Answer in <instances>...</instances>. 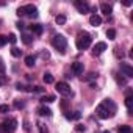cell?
Listing matches in <instances>:
<instances>
[{"label":"cell","mask_w":133,"mask_h":133,"mask_svg":"<svg viewBox=\"0 0 133 133\" xmlns=\"http://www.w3.org/2000/svg\"><path fill=\"white\" fill-rule=\"evenodd\" d=\"M103 133H111V131H103Z\"/></svg>","instance_id":"obj_40"},{"label":"cell","mask_w":133,"mask_h":133,"mask_svg":"<svg viewBox=\"0 0 133 133\" xmlns=\"http://www.w3.org/2000/svg\"><path fill=\"white\" fill-rule=\"evenodd\" d=\"M116 83L119 86H127V78L122 77V74H116Z\"/></svg>","instance_id":"obj_19"},{"label":"cell","mask_w":133,"mask_h":133,"mask_svg":"<svg viewBox=\"0 0 133 133\" xmlns=\"http://www.w3.org/2000/svg\"><path fill=\"white\" fill-rule=\"evenodd\" d=\"M55 22H56L58 25H64V24H66V16H63V14H58V16L55 17Z\"/></svg>","instance_id":"obj_21"},{"label":"cell","mask_w":133,"mask_h":133,"mask_svg":"<svg viewBox=\"0 0 133 133\" xmlns=\"http://www.w3.org/2000/svg\"><path fill=\"white\" fill-rule=\"evenodd\" d=\"M24 107H25V102H24V100H14V108L22 110Z\"/></svg>","instance_id":"obj_27"},{"label":"cell","mask_w":133,"mask_h":133,"mask_svg":"<svg viewBox=\"0 0 133 133\" xmlns=\"http://www.w3.org/2000/svg\"><path fill=\"white\" fill-rule=\"evenodd\" d=\"M42 80H44V83H45V85H52V83L55 82V78H53V75H52L50 72H45V74H44V77H42Z\"/></svg>","instance_id":"obj_18"},{"label":"cell","mask_w":133,"mask_h":133,"mask_svg":"<svg viewBox=\"0 0 133 133\" xmlns=\"http://www.w3.org/2000/svg\"><path fill=\"white\" fill-rule=\"evenodd\" d=\"M6 38H8V42H10V44H16V41H17V38H16L14 33H10Z\"/></svg>","instance_id":"obj_28"},{"label":"cell","mask_w":133,"mask_h":133,"mask_svg":"<svg viewBox=\"0 0 133 133\" xmlns=\"http://www.w3.org/2000/svg\"><path fill=\"white\" fill-rule=\"evenodd\" d=\"M125 107L128 110V114H133V96H125Z\"/></svg>","instance_id":"obj_15"},{"label":"cell","mask_w":133,"mask_h":133,"mask_svg":"<svg viewBox=\"0 0 133 133\" xmlns=\"http://www.w3.org/2000/svg\"><path fill=\"white\" fill-rule=\"evenodd\" d=\"M5 74V63H3V59L0 58V75H3Z\"/></svg>","instance_id":"obj_32"},{"label":"cell","mask_w":133,"mask_h":133,"mask_svg":"<svg viewBox=\"0 0 133 133\" xmlns=\"http://www.w3.org/2000/svg\"><path fill=\"white\" fill-rule=\"evenodd\" d=\"M38 114H39V116L50 117V116H52V110L47 108V107H39V108H38Z\"/></svg>","instance_id":"obj_16"},{"label":"cell","mask_w":133,"mask_h":133,"mask_svg":"<svg viewBox=\"0 0 133 133\" xmlns=\"http://www.w3.org/2000/svg\"><path fill=\"white\" fill-rule=\"evenodd\" d=\"M121 72H122V75H125V78L133 77V68L127 63H121Z\"/></svg>","instance_id":"obj_8"},{"label":"cell","mask_w":133,"mask_h":133,"mask_svg":"<svg viewBox=\"0 0 133 133\" xmlns=\"http://www.w3.org/2000/svg\"><path fill=\"white\" fill-rule=\"evenodd\" d=\"M16 128H17V121L14 117L0 124V133H14Z\"/></svg>","instance_id":"obj_5"},{"label":"cell","mask_w":133,"mask_h":133,"mask_svg":"<svg viewBox=\"0 0 133 133\" xmlns=\"http://www.w3.org/2000/svg\"><path fill=\"white\" fill-rule=\"evenodd\" d=\"M89 24H91L92 27H99V25L102 24V17H100L99 14H92V16L89 17Z\"/></svg>","instance_id":"obj_14"},{"label":"cell","mask_w":133,"mask_h":133,"mask_svg":"<svg viewBox=\"0 0 133 133\" xmlns=\"http://www.w3.org/2000/svg\"><path fill=\"white\" fill-rule=\"evenodd\" d=\"M55 89H56L58 94H61V96H72L71 86L66 83V82H58V83L55 85Z\"/></svg>","instance_id":"obj_6"},{"label":"cell","mask_w":133,"mask_h":133,"mask_svg":"<svg viewBox=\"0 0 133 133\" xmlns=\"http://www.w3.org/2000/svg\"><path fill=\"white\" fill-rule=\"evenodd\" d=\"M31 41H33V38H31L30 35H22V42H24V44L28 45V44H31Z\"/></svg>","instance_id":"obj_25"},{"label":"cell","mask_w":133,"mask_h":133,"mask_svg":"<svg viewBox=\"0 0 133 133\" xmlns=\"http://www.w3.org/2000/svg\"><path fill=\"white\" fill-rule=\"evenodd\" d=\"M64 117L68 119V121H77V119L82 117V113H80V111H74V113L68 111V113H64Z\"/></svg>","instance_id":"obj_11"},{"label":"cell","mask_w":133,"mask_h":133,"mask_svg":"<svg viewBox=\"0 0 133 133\" xmlns=\"http://www.w3.org/2000/svg\"><path fill=\"white\" fill-rule=\"evenodd\" d=\"M41 102L42 103H52V102H55V96H44V97H41Z\"/></svg>","instance_id":"obj_23"},{"label":"cell","mask_w":133,"mask_h":133,"mask_svg":"<svg viewBox=\"0 0 133 133\" xmlns=\"http://www.w3.org/2000/svg\"><path fill=\"white\" fill-rule=\"evenodd\" d=\"M117 133H131V127L130 125H121V127H117Z\"/></svg>","instance_id":"obj_20"},{"label":"cell","mask_w":133,"mask_h":133,"mask_svg":"<svg viewBox=\"0 0 133 133\" xmlns=\"http://www.w3.org/2000/svg\"><path fill=\"white\" fill-rule=\"evenodd\" d=\"M105 50H107V44H105V42H97V44L92 47V55H94V56H99V55H102Z\"/></svg>","instance_id":"obj_9"},{"label":"cell","mask_w":133,"mask_h":133,"mask_svg":"<svg viewBox=\"0 0 133 133\" xmlns=\"http://www.w3.org/2000/svg\"><path fill=\"white\" fill-rule=\"evenodd\" d=\"M16 14L21 17V16H30V17H33V19H36L38 16H39V13H38V8L35 6V5H25V6H19L17 8V11H16Z\"/></svg>","instance_id":"obj_4"},{"label":"cell","mask_w":133,"mask_h":133,"mask_svg":"<svg viewBox=\"0 0 133 133\" xmlns=\"http://www.w3.org/2000/svg\"><path fill=\"white\" fill-rule=\"evenodd\" d=\"M100 10H102V13H103V14H107V16H110V14L113 13V6H111L110 3H107V2L100 3Z\"/></svg>","instance_id":"obj_13"},{"label":"cell","mask_w":133,"mask_h":133,"mask_svg":"<svg viewBox=\"0 0 133 133\" xmlns=\"http://www.w3.org/2000/svg\"><path fill=\"white\" fill-rule=\"evenodd\" d=\"M38 127H39V133H49V130H47V127H45V125L38 124Z\"/></svg>","instance_id":"obj_33"},{"label":"cell","mask_w":133,"mask_h":133,"mask_svg":"<svg viewBox=\"0 0 133 133\" xmlns=\"http://www.w3.org/2000/svg\"><path fill=\"white\" fill-rule=\"evenodd\" d=\"M116 111H117V107L111 99H105L102 103H99L96 107V114L100 119H110L116 114Z\"/></svg>","instance_id":"obj_1"},{"label":"cell","mask_w":133,"mask_h":133,"mask_svg":"<svg viewBox=\"0 0 133 133\" xmlns=\"http://www.w3.org/2000/svg\"><path fill=\"white\" fill-rule=\"evenodd\" d=\"M5 83H6V78H5L3 75H0V86H3Z\"/></svg>","instance_id":"obj_38"},{"label":"cell","mask_w":133,"mask_h":133,"mask_svg":"<svg viewBox=\"0 0 133 133\" xmlns=\"http://www.w3.org/2000/svg\"><path fill=\"white\" fill-rule=\"evenodd\" d=\"M6 42H8V38H6L5 35H0V47L6 45Z\"/></svg>","instance_id":"obj_29"},{"label":"cell","mask_w":133,"mask_h":133,"mask_svg":"<svg viewBox=\"0 0 133 133\" xmlns=\"http://www.w3.org/2000/svg\"><path fill=\"white\" fill-rule=\"evenodd\" d=\"M114 55L117 56V58H124L125 55H124V52L122 50H119V47H114Z\"/></svg>","instance_id":"obj_30"},{"label":"cell","mask_w":133,"mask_h":133,"mask_svg":"<svg viewBox=\"0 0 133 133\" xmlns=\"http://www.w3.org/2000/svg\"><path fill=\"white\" fill-rule=\"evenodd\" d=\"M30 30H31V33L33 35H42V31H44V27L41 25V24H31L30 25Z\"/></svg>","instance_id":"obj_12"},{"label":"cell","mask_w":133,"mask_h":133,"mask_svg":"<svg viewBox=\"0 0 133 133\" xmlns=\"http://www.w3.org/2000/svg\"><path fill=\"white\" fill-rule=\"evenodd\" d=\"M91 42H92V38H91V35L86 33V31H80L78 36H77V41H75L78 50H86V49L91 45Z\"/></svg>","instance_id":"obj_2"},{"label":"cell","mask_w":133,"mask_h":133,"mask_svg":"<svg viewBox=\"0 0 133 133\" xmlns=\"http://www.w3.org/2000/svg\"><path fill=\"white\" fill-rule=\"evenodd\" d=\"M35 63H36V58H35L33 55H28V56H25V66H27V68H33V66H35Z\"/></svg>","instance_id":"obj_17"},{"label":"cell","mask_w":133,"mask_h":133,"mask_svg":"<svg viewBox=\"0 0 133 133\" xmlns=\"http://www.w3.org/2000/svg\"><path fill=\"white\" fill-rule=\"evenodd\" d=\"M107 38H108V39H116V30L108 28V30H107Z\"/></svg>","instance_id":"obj_24"},{"label":"cell","mask_w":133,"mask_h":133,"mask_svg":"<svg viewBox=\"0 0 133 133\" xmlns=\"http://www.w3.org/2000/svg\"><path fill=\"white\" fill-rule=\"evenodd\" d=\"M10 111V105H0V114H5Z\"/></svg>","instance_id":"obj_31"},{"label":"cell","mask_w":133,"mask_h":133,"mask_svg":"<svg viewBox=\"0 0 133 133\" xmlns=\"http://www.w3.org/2000/svg\"><path fill=\"white\" fill-rule=\"evenodd\" d=\"M24 128H25V131H28V130H30V127H28V122H27V121H24Z\"/></svg>","instance_id":"obj_39"},{"label":"cell","mask_w":133,"mask_h":133,"mask_svg":"<svg viewBox=\"0 0 133 133\" xmlns=\"http://www.w3.org/2000/svg\"><path fill=\"white\" fill-rule=\"evenodd\" d=\"M16 27H17L19 30H24V28H25V24H24V22H17V24H16Z\"/></svg>","instance_id":"obj_37"},{"label":"cell","mask_w":133,"mask_h":133,"mask_svg":"<svg viewBox=\"0 0 133 133\" xmlns=\"http://www.w3.org/2000/svg\"><path fill=\"white\" fill-rule=\"evenodd\" d=\"M94 78H97V74L96 72H91L86 77H82V80H85V82H89V80H94Z\"/></svg>","instance_id":"obj_26"},{"label":"cell","mask_w":133,"mask_h":133,"mask_svg":"<svg viewBox=\"0 0 133 133\" xmlns=\"http://www.w3.org/2000/svg\"><path fill=\"white\" fill-rule=\"evenodd\" d=\"M52 45H53L61 55H64V53H66V49H68V39H66L63 35H55V36L52 38Z\"/></svg>","instance_id":"obj_3"},{"label":"cell","mask_w":133,"mask_h":133,"mask_svg":"<svg viewBox=\"0 0 133 133\" xmlns=\"http://www.w3.org/2000/svg\"><path fill=\"white\" fill-rule=\"evenodd\" d=\"M71 69H72V72H74L75 75H82V74H83V63H80V61L72 63Z\"/></svg>","instance_id":"obj_10"},{"label":"cell","mask_w":133,"mask_h":133,"mask_svg":"<svg viewBox=\"0 0 133 133\" xmlns=\"http://www.w3.org/2000/svg\"><path fill=\"white\" fill-rule=\"evenodd\" d=\"M11 55H13L14 58H21V56H22V50L17 49V47H13V49H11Z\"/></svg>","instance_id":"obj_22"},{"label":"cell","mask_w":133,"mask_h":133,"mask_svg":"<svg viewBox=\"0 0 133 133\" xmlns=\"http://www.w3.org/2000/svg\"><path fill=\"white\" fill-rule=\"evenodd\" d=\"M74 5H75V8L78 10L80 14H86V13L89 11V5H88L86 2H83V0H75Z\"/></svg>","instance_id":"obj_7"},{"label":"cell","mask_w":133,"mask_h":133,"mask_svg":"<svg viewBox=\"0 0 133 133\" xmlns=\"http://www.w3.org/2000/svg\"><path fill=\"white\" fill-rule=\"evenodd\" d=\"M75 130H77V131H85V130H86V127H85V125H82V124H78V125L75 127Z\"/></svg>","instance_id":"obj_36"},{"label":"cell","mask_w":133,"mask_h":133,"mask_svg":"<svg viewBox=\"0 0 133 133\" xmlns=\"http://www.w3.org/2000/svg\"><path fill=\"white\" fill-rule=\"evenodd\" d=\"M16 89H17V91H27V88H25L22 83H16Z\"/></svg>","instance_id":"obj_34"},{"label":"cell","mask_w":133,"mask_h":133,"mask_svg":"<svg viewBox=\"0 0 133 133\" xmlns=\"http://www.w3.org/2000/svg\"><path fill=\"white\" fill-rule=\"evenodd\" d=\"M41 58L49 59V58H50V53H49V52H41Z\"/></svg>","instance_id":"obj_35"}]
</instances>
